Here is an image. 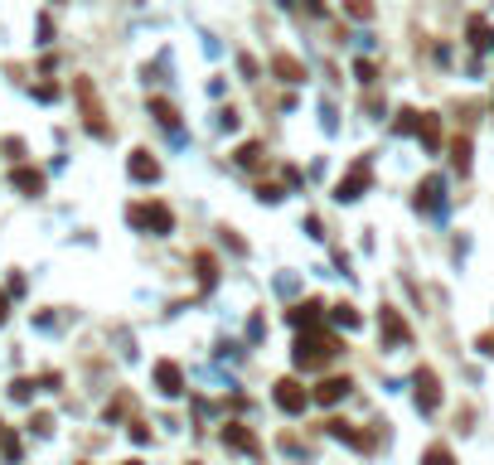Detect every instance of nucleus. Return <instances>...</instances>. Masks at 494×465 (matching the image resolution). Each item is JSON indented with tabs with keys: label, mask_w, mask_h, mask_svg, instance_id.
<instances>
[{
	"label": "nucleus",
	"mask_w": 494,
	"mask_h": 465,
	"mask_svg": "<svg viewBox=\"0 0 494 465\" xmlns=\"http://www.w3.org/2000/svg\"><path fill=\"white\" fill-rule=\"evenodd\" d=\"M363 190H368V160H358L354 170L339 180V194H334V199H358Z\"/></svg>",
	"instance_id": "nucleus-7"
},
{
	"label": "nucleus",
	"mask_w": 494,
	"mask_h": 465,
	"mask_svg": "<svg viewBox=\"0 0 494 465\" xmlns=\"http://www.w3.org/2000/svg\"><path fill=\"white\" fill-rule=\"evenodd\" d=\"M126 219L136 223V228H150V233H170V228H175V219H170L165 204H136V209H126Z\"/></svg>",
	"instance_id": "nucleus-2"
},
{
	"label": "nucleus",
	"mask_w": 494,
	"mask_h": 465,
	"mask_svg": "<svg viewBox=\"0 0 494 465\" xmlns=\"http://www.w3.org/2000/svg\"><path fill=\"white\" fill-rule=\"evenodd\" d=\"M78 97H82L87 131H92V136H107V121H102V107H97V97H92V82H78Z\"/></svg>",
	"instance_id": "nucleus-4"
},
{
	"label": "nucleus",
	"mask_w": 494,
	"mask_h": 465,
	"mask_svg": "<svg viewBox=\"0 0 494 465\" xmlns=\"http://www.w3.org/2000/svg\"><path fill=\"white\" fill-rule=\"evenodd\" d=\"M437 403H441L437 373H432V368H422V373H417V407H422V412H437Z\"/></svg>",
	"instance_id": "nucleus-6"
},
{
	"label": "nucleus",
	"mask_w": 494,
	"mask_h": 465,
	"mask_svg": "<svg viewBox=\"0 0 494 465\" xmlns=\"http://www.w3.org/2000/svg\"><path fill=\"white\" fill-rule=\"evenodd\" d=\"M160 175V165L150 160V151H136L131 155V180H155Z\"/></svg>",
	"instance_id": "nucleus-12"
},
{
	"label": "nucleus",
	"mask_w": 494,
	"mask_h": 465,
	"mask_svg": "<svg viewBox=\"0 0 494 465\" xmlns=\"http://www.w3.org/2000/svg\"><path fill=\"white\" fill-rule=\"evenodd\" d=\"M0 441H5V427H0Z\"/></svg>",
	"instance_id": "nucleus-27"
},
{
	"label": "nucleus",
	"mask_w": 494,
	"mask_h": 465,
	"mask_svg": "<svg viewBox=\"0 0 494 465\" xmlns=\"http://www.w3.org/2000/svg\"><path fill=\"white\" fill-rule=\"evenodd\" d=\"M334 320H339V325H344V329H354V325H358V315H354V310H349V305H339V310H334Z\"/></svg>",
	"instance_id": "nucleus-23"
},
{
	"label": "nucleus",
	"mask_w": 494,
	"mask_h": 465,
	"mask_svg": "<svg viewBox=\"0 0 494 465\" xmlns=\"http://www.w3.org/2000/svg\"><path fill=\"white\" fill-rule=\"evenodd\" d=\"M378 329H383V339H388V344H407V339H412L407 325L397 320V310H388V305H383V315H378Z\"/></svg>",
	"instance_id": "nucleus-10"
},
{
	"label": "nucleus",
	"mask_w": 494,
	"mask_h": 465,
	"mask_svg": "<svg viewBox=\"0 0 494 465\" xmlns=\"http://www.w3.org/2000/svg\"><path fill=\"white\" fill-rule=\"evenodd\" d=\"M291 325H320V301H305V305H296V310H291Z\"/></svg>",
	"instance_id": "nucleus-13"
},
{
	"label": "nucleus",
	"mask_w": 494,
	"mask_h": 465,
	"mask_svg": "<svg viewBox=\"0 0 494 465\" xmlns=\"http://www.w3.org/2000/svg\"><path fill=\"white\" fill-rule=\"evenodd\" d=\"M223 441H228L233 451H247V456H257V451H262V446H257V437H252L247 427H238V422H228V427H223Z\"/></svg>",
	"instance_id": "nucleus-9"
},
{
	"label": "nucleus",
	"mask_w": 494,
	"mask_h": 465,
	"mask_svg": "<svg viewBox=\"0 0 494 465\" xmlns=\"http://www.w3.org/2000/svg\"><path fill=\"white\" fill-rule=\"evenodd\" d=\"M10 185H15L20 194H44V175L29 170V165H15V170H10Z\"/></svg>",
	"instance_id": "nucleus-8"
},
{
	"label": "nucleus",
	"mask_w": 494,
	"mask_h": 465,
	"mask_svg": "<svg viewBox=\"0 0 494 465\" xmlns=\"http://www.w3.org/2000/svg\"><path fill=\"white\" fill-rule=\"evenodd\" d=\"M155 388H160L165 398L185 393V373H180V363H170V359H160V363H155Z\"/></svg>",
	"instance_id": "nucleus-5"
},
{
	"label": "nucleus",
	"mask_w": 494,
	"mask_h": 465,
	"mask_svg": "<svg viewBox=\"0 0 494 465\" xmlns=\"http://www.w3.org/2000/svg\"><path fill=\"white\" fill-rule=\"evenodd\" d=\"M126 465H141V461H126Z\"/></svg>",
	"instance_id": "nucleus-28"
},
{
	"label": "nucleus",
	"mask_w": 494,
	"mask_h": 465,
	"mask_svg": "<svg viewBox=\"0 0 494 465\" xmlns=\"http://www.w3.org/2000/svg\"><path fill=\"white\" fill-rule=\"evenodd\" d=\"M470 39H475L480 49H490V44H494V34H490V25H485V20H470Z\"/></svg>",
	"instance_id": "nucleus-17"
},
{
	"label": "nucleus",
	"mask_w": 494,
	"mask_h": 465,
	"mask_svg": "<svg viewBox=\"0 0 494 465\" xmlns=\"http://www.w3.org/2000/svg\"><path fill=\"white\" fill-rule=\"evenodd\" d=\"M262 160V146H257V141H252V146H243V151H238V165H257Z\"/></svg>",
	"instance_id": "nucleus-21"
},
{
	"label": "nucleus",
	"mask_w": 494,
	"mask_h": 465,
	"mask_svg": "<svg viewBox=\"0 0 494 465\" xmlns=\"http://www.w3.org/2000/svg\"><path fill=\"white\" fill-rule=\"evenodd\" d=\"M339 354V339L334 334H305L301 344H296V368H320L329 359Z\"/></svg>",
	"instance_id": "nucleus-1"
},
{
	"label": "nucleus",
	"mask_w": 494,
	"mask_h": 465,
	"mask_svg": "<svg viewBox=\"0 0 494 465\" xmlns=\"http://www.w3.org/2000/svg\"><path fill=\"white\" fill-rule=\"evenodd\" d=\"M150 111H155V121H160V126H170V131L180 126V116H175V107H170V102H160V97L150 102Z\"/></svg>",
	"instance_id": "nucleus-15"
},
{
	"label": "nucleus",
	"mask_w": 494,
	"mask_h": 465,
	"mask_svg": "<svg viewBox=\"0 0 494 465\" xmlns=\"http://www.w3.org/2000/svg\"><path fill=\"white\" fill-rule=\"evenodd\" d=\"M276 73L286 82H301V63H296V58H276Z\"/></svg>",
	"instance_id": "nucleus-18"
},
{
	"label": "nucleus",
	"mask_w": 494,
	"mask_h": 465,
	"mask_svg": "<svg viewBox=\"0 0 494 465\" xmlns=\"http://www.w3.org/2000/svg\"><path fill=\"white\" fill-rule=\"evenodd\" d=\"M10 398H15V403H29V398H34V383H29V378H15V383H10Z\"/></svg>",
	"instance_id": "nucleus-19"
},
{
	"label": "nucleus",
	"mask_w": 494,
	"mask_h": 465,
	"mask_svg": "<svg viewBox=\"0 0 494 465\" xmlns=\"http://www.w3.org/2000/svg\"><path fill=\"white\" fill-rule=\"evenodd\" d=\"M5 315H10V301H5V296H0V325H5Z\"/></svg>",
	"instance_id": "nucleus-26"
},
{
	"label": "nucleus",
	"mask_w": 494,
	"mask_h": 465,
	"mask_svg": "<svg viewBox=\"0 0 494 465\" xmlns=\"http://www.w3.org/2000/svg\"><path fill=\"white\" fill-rule=\"evenodd\" d=\"M272 398H276V407H281V412H305V403H310V393H305L296 378H281Z\"/></svg>",
	"instance_id": "nucleus-3"
},
{
	"label": "nucleus",
	"mask_w": 494,
	"mask_h": 465,
	"mask_svg": "<svg viewBox=\"0 0 494 465\" xmlns=\"http://www.w3.org/2000/svg\"><path fill=\"white\" fill-rule=\"evenodd\" d=\"M422 465H456V461H451V446H427Z\"/></svg>",
	"instance_id": "nucleus-16"
},
{
	"label": "nucleus",
	"mask_w": 494,
	"mask_h": 465,
	"mask_svg": "<svg viewBox=\"0 0 494 465\" xmlns=\"http://www.w3.org/2000/svg\"><path fill=\"white\" fill-rule=\"evenodd\" d=\"M451 151H456V165H461V170H470V141H456Z\"/></svg>",
	"instance_id": "nucleus-22"
},
{
	"label": "nucleus",
	"mask_w": 494,
	"mask_h": 465,
	"mask_svg": "<svg viewBox=\"0 0 494 465\" xmlns=\"http://www.w3.org/2000/svg\"><path fill=\"white\" fill-rule=\"evenodd\" d=\"M441 204H446V199H441V180H427V185L417 190V209H427V214H441Z\"/></svg>",
	"instance_id": "nucleus-11"
},
{
	"label": "nucleus",
	"mask_w": 494,
	"mask_h": 465,
	"mask_svg": "<svg viewBox=\"0 0 494 465\" xmlns=\"http://www.w3.org/2000/svg\"><path fill=\"white\" fill-rule=\"evenodd\" d=\"M422 141L437 151V141H441V131H437V116H422Z\"/></svg>",
	"instance_id": "nucleus-20"
},
{
	"label": "nucleus",
	"mask_w": 494,
	"mask_h": 465,
	"mask_svg": "<svg viewBox=\"0 0 494 465\" xmlns=\"http://www.w3.org/2000/svg\"><path fill=\"white\" fill-rule=\"evenodd\" d=\"M480 349H485V354H494V334H480Z\"/></svg>",
	"instance_id": "nucleus-25"
},
{
	"label": "nucleus",
	"mask_w": 494,
	"mask_h": 465,
	"mask_svg": "<svg viewBox=\"0 0 494 465\" xmlns=\"http://www.w3.org/2000/svg\"><path fill=\"white\" fill-rule=\"evenodd\" d=\"M344 393H349V378H325V383H320V393H315V398H320V403H339V398H344Z\"/></svg>",
	"instance_id": "nucleus-14"
},
{
	"label": "nucleus",
	"mask_w": 494,
	"mask_h": 465,
	"mask_svg": "<svg viewBox=\"0 0 494 465\" xmlns=\"http://www.w3.org/2000/svg\"><path fill=\"white\" fill-rule=\"evenodd\" d=\"M5 155H10V160H20V155H25V141L10 136V141H5Z\"/></svg>",
	"instance_id": "nucleus-24"
}]
</instances>
